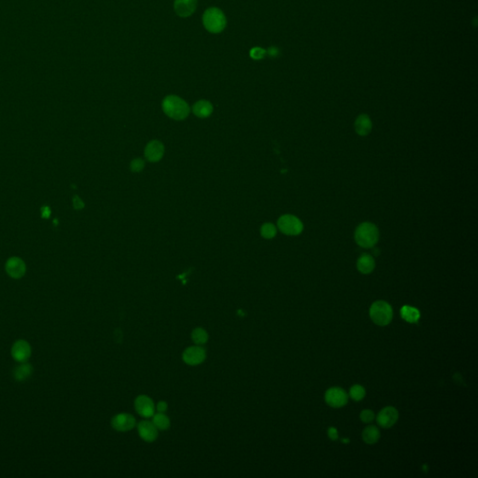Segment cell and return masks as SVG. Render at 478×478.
Wrapping results in <instances>:
<instances>
[{"label": "cell", "mask_w": 478, "mask_h": 478, "mask_svg": "<svg viewBox=\"0 0 478 478\" xmlns=\"http://www.w3.org/2000/svg\"><path fill=\"white\" fill-rule=\"evenodd\" d=\"M399 414L396 408L392 406H388L382 409L378 413L377 420L378 423L382 428H390L392 427L398 420Z\"/></svg>", "instance_id": "cell-9"}, {"label": "cell", "mask_w": 478, "mask_h": 478, "mask_svg": "<svg viewBox=\"0 0 478 478\" xmlns=\"http://www.w3.org/2000/svg\"><path fill=\"white\" fill-rule=\"evenodd\" d=\"M33 373V367L30 365L24 364L17 367L14 371V378L19 381L25 380L27 378H29Z\"/></svg>", "instance_id": "cell-21"}, {"label": "cell", "mask_w": 478, "mask_h": 478, "mask_svg": "<svg viewBox=\"0 0 478 478\" xmlns=\"http://www.w3.org/2000/svg\"><path fill=\"white\" fill-rule=\"evenodd\" d=\"M266 52H267V53L269 54V56H271V57H277V56L279 55V50H278V48L275 47V46L270 47Z\"/></svg>", "instance_id": "cell-30"}, {"label": "cell", "mask_w": 478, "mask_h": 478, "mask_svg": "<svg viewBox=\"0 0 478 478\" xmlns=\"http://www.w3.org/2000/svg\"><path fill=\"white\" fill-rule=\"evenodd\" d=\"M182 358L187 365L192 366L200 365L206 359V351L199 345L190 347L183 352Z\"/></svg>", "instance_id": "cell-8"}, {"label": "cell", "mask_w": 478, "mask_h": 478, "mask_svg": "<svg viewBox=\"0 0 478 478\" xmlns=\"http://www.w3.org/2000/svg\"><path fill=\"white\" fill-rule=\"evenodd\" d=\"M137 412L143 417H151L154 415V403L150 397L141 395L135 401Z\"/></svg>", "instance_id": "cell-12"}, {"label": "cell", "mask_w": 478, "mask_h": 478, "mask_svg": "<svg viewBox=\"0 0 478 478\" xmlns=\"http://www.w3.org/2000/svg\"><path fill=\"white\" fill-rule=\"evenodd\" d=\"M73 203H74V207L77 208V209H80V208H82L84 207V204L82 203V201L78 196L74 197Z\"/></svg>", "instance_id": "cell-31"}, {"label": "cell", "mask_w": 478, "mask_h": 478, "mask_svg": "<svg viewBox=\"0 0 478 478\" xmlns=\"http://www.w3.org/2000/svg\"><path fill=\"white\" fill-rule=\"evenodd\" d=\"M191 339L196 345H204L208 340V335L203 328H196L191 333Z\"/></svg>", "instance_id": "cell-23"}, {"label": "cell", "mask_w": 478, "mask_h": 478, "mask_svg": "<svg viewBox=\"0 0 478 478\" xmlns=\"http://www.w3.org/2000/svg\"><path fill=\"white\" fill-rule=\"evenodd\" d=\"M375 266L374 258L368 254L362 255L357 262V268L363 274H370L375 269Z\"/></svg>", "instance_id": "cell-18"}, {"label": "cell", "mask_w": 478, "mask_h": 478, "mask_svg": "<svg viewBox=\"0 0 478 478\" xmlns=\"http://www.w3.org/2000/svg\"><path fill=\"white\" fill-rule=\"evenodd\" d=\"M279 230L287 236H298L303 232L302 222L292 215H283L277 222Z\"/></svg>", "instance_id": "cell-5"}, {"label": "cell", "mask_w": 478, "mask_h": 478, "mask_svg": "<svg viewBox=\"0 0 478 478\" xmlns=\"http://www.w3.org/2000/svg\"><path fill=\"white\" fill-rule=\"evenodd\" d=\"M25 271H26V266L25 262L18 257L10 258L6 263V272L13 278L18 279L24 277Z\"/></svg>", "instance_id": "cell-10"}, {"label": "cell", "mask_w": 478, "mask_h": 478, "mask_svg": "<svg viewBox=\"0 0 478 478\" xmlns=\"http://www.w3.org/2000/svg\"><path fill=\"white\" fill-rule=\"evenodd\" d=\"M362 421H364L365 423H368V422H371L374 420L375 418V414L372 410L370 409H365L364 410L362 413H361V415H360Z\"/></svg>", "instance_id": "cell-27"}, {"label": "cell", "mask_w": 478, "mask_h": 478, "mask_svg": "<svg viewBox=\"0 0 478 478\" xmlns=\"http://www.w3.org/2000/svg\"><path fill=\"white\" fill-rule=\"evenodd\" d=\"M328 436L330 437L331 440H337L338 439V430L334 427H331L328 430Z\"/></svg>", "instance_id": "cell-29"}, {"label": "cell", "mask_w": 478, "mask_h": 478, "mask_svg": "<svg viewBox=\"0 0 478 478\" xmlns=\"http://www.w3.org/2000/svg\"><path fill=\"white\" fill-rule=\"evenodd\" d=\"M365 396V388L361 385H354L351 389V397L354 401L359 402L363 400Z\"/></svg>", "instance_id": "cell-25"}, {"label": "cell", "mask_w": 478, "mask_h": 478, "mask_svg": "<svg viewBox=\"0 0 478 478\" xmlns=\"http://www.w3.org/2000/svg\"><path fill=\"white\" fill-rule=\"evenodd\" d=\"M401 316L405 321L409 323H415L420 318V312L413 306L403 305L401 308Z\"/></svg>", "instance_id": "cell-19"}, {"label": "cell", "mask_w": 478, "mask_h": 478, "mask_svg": "<svg viewBox=\"0 0 478 478\" xmlns=\"http://www.w3.org/2000/svg\"><path fill=\"white\" fill-rule=\"evenodd\" d=\"M261 235L264 239H273L277 235V228L272 223H264L261 228Z\"/></svg>", "instance_id": "cell-24"}, {"label": "cell", "mask_w": 478, "mask_h": 478, "mask_svg": "<svg viewBox=\"0 0 478 478\" xmlns=\"http://www.w3.org/2000/svg\"><path fill=\"white\" fill-rule=\"evenodd\" d=\"M50 213V210H49V207H45V211H43V212H42V215H43V217H45V218H49Z\"/></svg>", "instance_id": "cell-33"}, {"label": "cell", "mask_w": 478, "mask_h": 478, "mask_svg": "<svg viewBox=\"0 0 478 478\" xmlns=\"http://www.w3.org/2000/svg\"><path fill=\"white\" fill-rule=\"evenodd\" d=\"M370 317L372 320L379 326L388 325L393 317L390 303L384 301L374 303L370 307Z\"/></svg>", "instance_id": "cell-4"}, {"label": "cell", "mask_w": 478, "mask_h": 478, "mask_svg": "<svg viewBox=\"0 0 478 478\" xmlns=\"http://www.w3.org/2000/svg\"><path fill=\"white\" fill-rule=\"evenodd\" d=\"M138 430L139 436L149 443L156 440L158 436V429L154 426L152 422L148 420L140 421L138 425Z\"/></svg>", "instance_id": "cell-15"}, {"label": "cell", "mask_w": 478, "mask_h": 478, "mask_svg": "<svg viewBox=\"0 0 478 478\" xmlns=\"http://www.w3.org/2000/svg\"><path fill=\"white\" fill-rule=\"evenodd\" d=\"M112 425L116 430L127 431L135 427L136 419L130 414H119L115 415L112 420Z\"/></svg>", "instance_id": "cell-11"}, {"label": "cell", "mask_w": 478, "mask_h": 478, "mask_svg": "<svg viewBox=\"0 0 478 478\" xmlns=\"http://www.w3.org/2000/svg\"><path fill=\"white\" fill-rule=\"evenodd\" d=\"M379 239L378 227L371 223L360 224L355 232V240L359 246L365 249L373 248Z\"/></svg>", "instance_id": "cell-2"}, {"label": "cell", "mask_w": 478, "mask_h": 478, "mask_svg": "<svg viewBox=\"0 0 478 478\" xmlns=\"http://www.w3.org/2000/svg\"><path fill=\"white\" fill-rule=\"evenodd\" d=\"M372 126H373L370 118L365 114L360 115L355 122L356 133L360 136H367L368 134H370Z\"/></svg>", "instance_id": "cell-16"}, {"label": "cell", "mask_w": 478, "mask_h": 478, "mask_svg": "<svg viewBox=\"0 0 478 478\" xmlns=\"http://www.w3.org/2000/svg\"><path fill=\"white\" fill-rule=\"evenodd\" d=\"M342 443L348 444V443H350V439H343V440H342Z\"/></svg>", "instance_id": "cell-34"}, {"label": "cell", "mask_w": 478, "mask_h": 478, "mask_svg": "<svg viewBox=\"0 0 478 478\" xmlns=\"http://www.w3.org/2000/svg\"><path fill=\"white\" fill-rule=\"evenodd\" d=\"M213 112V106L210 102L200 100L196 102L192 107V112L199 118H207Z\"/></svg>", "instance_id": "cell-17"}, {"label": "cell", "mask_w": 478, "mask_h": 478, "mask_svg": "<svg viewBox=\"0 0 478 478\" xmlns=\"http://www.w3.org/2000/svg\"><path fill=\"white\" fill-rule=\"evenodd\" d=\"M164 145L158 141H151L145 148V157L150 162H158L164 155Z\"/></svg>", "instance_id": "cell-14"}, {"label": "cell", "mask_w": 478, "mask_h": 478, "mask_svg": "<svg viewBox=\"0 0 478 478\" xmlns=\"http://www.w3.org/2000/svg\"><path fill=\"white\" fill-rule=\"evenodd\" d=\"M164 113L174 120H183L190 113L188 104L176 96H168L164 98L162 104Z\"/></svg>", "instance_id": "cell-1"}, {"label": "cell", "mask_w": 478, "mask_h": 478, "mask_svg": "<svg viewBox=\"0 0 478 478\" xmlns=\"http://www.w3.org/2000/svg\"><path fill=\"white\" fill-rule=\"evenodd\" d=\"M349 397L347 392L341 388H331L325 393L326 403L335 408H339L348 403Z\"/></svg>", "instance_id": "cell-6"}, {"label": "cell", "mask_w": 478, "mask_h": 478, "mask_svg": "<svg viewBox=\"0 0 478 478\" xmlns=\"http://www.w3.org/2000/svg\"><path fill=\"white\" fill-rule=\"evenodd\" d=\"M266 54V50L262 49L260 47H255L250 51V55L252 59L254 60H261L263 59Z\"/></svg>", "instance_id": "cell-26"}, {"label": "cell", "mask_w": 478, "mask_h": 478, "mask_svg": "<svg viewBox=\"0 0 478 478\" xmlns=\"http://www.w3.org/2000/svg\"><path fill=\"white\" fill-rule=\"evenodd\" d=\"M144 165H145V163L142 159H135L134 161H132L130 167H131L132 171L139 172L144 168Z\"/></svg>", "instance_id": "cell-28"}, {"label": "cell", "mask_w": 478, "mask_h": 478, "mask_svg": "<svg viewBox=\"0 0 478 478\" xmlns=\"http://www.w3.org/2000/svg\"><path fill=\"white\" fill-rule=\"evenodd\" d=\"M380 438V432L376 426H368L363 431V439L366 444H376Z\"/></svg>", "instance_id": "cell-20"}, {"label": "cell", "mask_w": 478, "mask_h": 478, "mask_svg": "<svg viewBox=\"0 0 478 478\" xmlns=\"http://www.w3.org/2000/svg\"><path fill=\"white\" fill-rule=\"evenodd\" d=\"M197 3V0H175L174 10L179 17L186 18L195 12Z\"/></svg>", "instance_id": "cell-13"}, {"label": "cell", "mask_w": 478, "mask_h": 478, "mask_svg": "<svg viewBox=\"0 0 478 478\" xmlns=\"http://www.w3.org/2000/svg\"><path fill=\"white\" fill-rule=\"evenodd\" d=\"M166 409H167V404H166L165 402H159L158 404H157V410H158V412L164 413V412H165Z\"/></svg>", "instance_id": "cell-32"}, {"label": "cell", "mask_w": 478, "mask_h": 478, "mask_svg": "<svg viewBox=\"0 0 478 478\" xmlns=\"http://www.w3.org/2000/svg\"><path fill=\"white\" fill-rule=\"evenodd\" d=\"M31 346L25 340H18L13 344L12 355L18 363H25L31 356Z\"/></svg>", "instance_id": "cell-7"}, {"label": "cell", "mask_w": 478, "mask_h": 478, "mask_svg": "<svg viewBox=\"0 0 478 478\" xmlns=\"http://www.w3.org/2000/svg\"><path fill=\"white\" fill-rule=\"evenodd\" d=\"M153 418H152V423L154 424V426L158 430H166V429L169 428L170 426V420L169 418L166 416V415L159 412L158 414H155L154 415H152Z\"/></svg>", "instance_id": "cell-22"}, {"label": "cell", "mask_w": 478, "mask_h": 478, "mask_svg": "<svg viewBox=\"0 0 478 478\" xmlns=\"http://www.w3.org/2000/svg\"><path fill=\"white\" fill-rule=\"evenodd\" d=\"M203 25L208 32L218 34L223 32L226 27V17L220 9L209 8L204 13Z\"/></svg>", "instance_id": "cell-3"}]
</instances>
